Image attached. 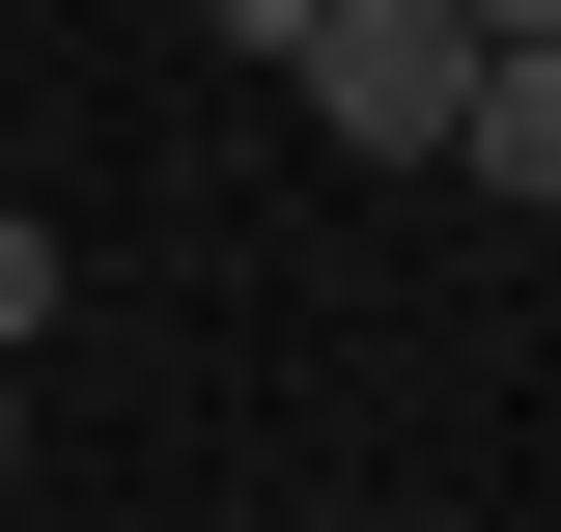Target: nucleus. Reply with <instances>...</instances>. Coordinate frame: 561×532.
Returning <instances> with one entry per match:
<instances>
[{"label": "nucleus", "mask_w": 561, "mask_h": 532, "mask_svg": "<svg viewBox=\"0 0 561 532\" xmlns=\"http://www.w3.org/2000/svg\"><path fill=\"white\" fill-rule=\"evenodd\" d=\"M309 113H337L365 169H449V140H478V28H449V0H337V28H309Z\"/></svg>", "instance_id": "f257e3e1"}, {"label": "nucleus", "mask_w": 561, "mask_h": 532, "mask_svg": "<svg viewBox=\"0 0 561 532\" xmlns=\"http://www.w3.org/2000/svg\"><path fill=\"white\" fill-rule=\"evenodd\" d=\"M478 197H561V57H478V140H449Z\"/></svg>", "instance_id": "f03ea898"}, {"label": "nucleus", "mask_w": 561, "mask_h": 532, "mask_svg": "<svg viewBox=\"0 0 561 532\" xmlns=\"http://www.w3.org/2000/svg\"><path fill=\"white\" fill-rule=\"evenodd\" d=\"M28 336H57V224H0V365H28Z\"/></svg>", "instance_id": "7ed1b4c3"}, {"label": "nucleus", "mask_w": 561, "mask_h": 532, "mask_svg": "<svg viewBox=\"0 0 561 532\" xmlns=\"http://www.w3.org/2000/svg\"><path fill=\"white\" fill-rule=\"evenodd\" d=\"M449 28H478V57H561V0H449Z\"/></svg>", "instance_id": "20e7f679"}, {"label": "nucleus", "mask_w": 561, "mask_h": 532, "mask_svg": "<svg viewBox=\"0 0 561 532\" xmlns=\"http://www.w3.org/2000/svg\"><path fill=\"white\" fill-rule=\"evenodd\" d=\"M0 449H28V420H0Z\"/></svg>", "instance_id": "39448f33"}]
</instances>
